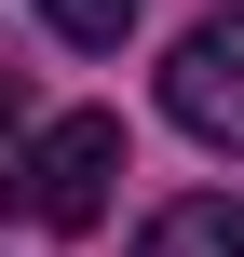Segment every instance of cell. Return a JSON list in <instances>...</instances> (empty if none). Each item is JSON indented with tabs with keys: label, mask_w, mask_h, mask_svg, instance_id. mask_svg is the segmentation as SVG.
Wrapping results in <instances>:
<instances>
[{
	"label": "cell",
	"mask_w": 244,
	"mask_h": 257,
	"mask_svg": "<svg viewBox=\"0 0 244 257\" xmlns=\"http://www.w3.org/2000/svg\"><path fill=\"white\" fill-rule=\"evenodd\" d=\"M109 190H122V122H109V108H54V122L14 149V176H0V217H14V230H95Z\"/></svg>",
	"instance_id": "1"
},
{
	"label": "cell",
	"mask_w": 244,
	"mask_h": 257,
	"mask_svg": "<svg viewBox=\"0 0 244 257\" xmlns=\"http://www.w3.org/2000/svg\"><path fill=\"white\" fill-rule=\"evenodd\" d=\"M163 108H177L204 149H244V14H204V27L163 54Z\"/></svg>",
	"instance_id": "2"
},
{
	"label": "cell",
	"mask_w": 244,
	"mask_h": 257,
	"mask_svg": "<svg viewBox=\"0 0 244 257\" xmlns=\"http://www.w3.org/2000/svg\"><path fill=\"white\" fill-rule=\"evenodd\" d=\"M136 257H244V203L231 190H190V203H163L136 230Z\"/></svg>",
	"instance_id": "3"
},
{
	"label": "cell",
	"mask_w": 244,
	"mask_h": 257,
	"mask_svg": "<svg viewBox=\"0 0 244 257\" xmlns=\"http://www.w3.org/2000/svg\"><path fill=\"white\" fill-rule=\"evenodd\" d=\"M54 14V41H82V54H109L122 27H136V0H41Z\"/></svg>",
	"instance_id": "4"
},
{
	"label": "cell",
	"mask_w": 244,
	"mask_h": 257,
	"mask_svg": "<svg viewBox=\"0 0 244 257\" xmlns=\"http://www.w3.org/2000/svg\"><path fill=\"white\" fill-rule=\"evenodd\" d=\"M14 95H27V81H14V68H0V136H14Z\"/></svg>",
	"instance_id": "5"
}]
</instances>
